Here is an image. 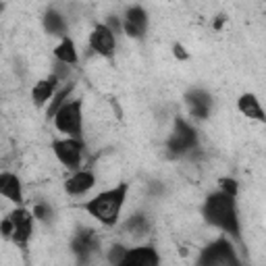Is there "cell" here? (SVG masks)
I'll return each instance as SVG.
<instances>
[{
  "label": "cell",
  "mask_w": 266,
  "mask_h": 266,
  "mask_svg": "<svg viewBox=\"0 0 266 266\" xmlns=\"http://www.w3.org/2000/svg\"><path fill=\"white\" fill-rule=\"evenodd\" d=\"M204 218L210 225L225 229L231 235H239V220H237V210H235V200L233 195H227L225 191L212 193L206 204H204Z\"/></svg>",
  "instance_id": "obj_1"
},
{
  "label": "cell",
  "mask_w": 266,
  "mask_h": 266,
  "mask_svg": "<svg viewBox=\"0 0 266 266\" xmlns=\"http://www.w3.org/2000/svg\"><path fill=\"white\" fill-rule=\"evenodd\" d=\"M125 197H127V183H121L119 187L108 189V191L96 195L94 200H90V202L85 204V210L94 218H98L102 225L113 227L117 223L123 204H125Z\"/></svg>",
  "instance_id": "obj_2"
},
{
  "label": "cell",
  "mask_w": 266,
  "mask_h": 266,
  "mask_svg": "<svg viewBox=\"0 0 266 266\" xmlns=\"http://www.w3.org/2000/svg\"><path fill=\"white\" fill-rule=\"evenodd\" d=\"M197 266H241V262L237 260L231 243L225 239H218L206 250H202V254L197 258Z\"/></svg>",
  "instance_id": "obj_3"
},
{
  "label": "cell",
  "mask_w": 266,
  "mask_h": 266,
  "mask_svg": "<svg viewBox=\"0 0 266 266\" xmlns=\"http://www.w3.org/2000/svg\"><path fill=\"white\" fill-rule=\"evenodd\" d=\"M54 125L58 131L69 133L75 140L81 136V100L66 102L54 117Z\"/></svg>",
  "instance_id": "obj_4"
},
{
  "label": "cell",
  "mask_w": 266,
  "mask_h": 266,
  "mask_svg": "<svg viewBox=\"0 0 266 266\" xmlns=\"http://www.w3.org/2000/svg\"><path fill=\"white\" fill-rule=\"evenodd\" d=\"M52 150L56 154V158L66 167V169H77L81 162V152H83V144L75 138L71 140H58L52 142Z\"/></svg>",
  "instance_id": "obj_5"
},
{
  "label": "cell",
  "mask_w": 266,
  "mask_h": 266,
  "mask_svg": "<svg viewBox=\"0 0 266 266\" xmlns=\"http://www.w3.org/2000/svg\"><path fill=\"white\" fill-rule=\"evenodd\" d=\"M195 144H197L195 131H193L183 119H177V123H175V133H173L171 140H169V150H171L173 154H183V152L191 150Z\"/></svg>",
  "instance_id": "obj_6"
},
{
  "label": "cell",
  "mask_w": 266,
  "mask_h": 266,
  "mask_svg": "<svg viewBox=\"0 0 266 266\" xmlns=\"http://www.w3.org/2000/svg\"><path fill=\"white\" fill-rule=\"evenodd\" d=\"M90 46L102 54V56H113L115 52V34L106 25H96L90 36Z\"/></svg>",
  "instance_id": "obj_7"
},
{
  "label": "cell",
  "mask_w": 266,
  "mask_h": 266,
  "mask_svg": "<svg viewBox=\"0 0 266 266\" xmlns=\"http://www.w3.org/2000/svg\"><path fill=\"white\" fill-rule=\"evenodd\" d=\"M9 218L13 220V225H15V233H13L15 243H19V246H25L27 239L31 237V214L27 210H23V208H19Z\"/></svg>",
  "instance_id": "obj_8"
},
{
  "label": "cell",
  "mask_w": 266,
  "mask_h": 266,
  "mask_svg": "<svg viewBox=\"0 0 266 266\" xmlns=\"http://www.w3.org/2000/svg\"><path fill=\"white\" fill-rule=\"evenodd\" d=\"M119 266H158V254L154 248H136V250H129L125 260Z\"/></svg>",
  "instance_id": "obj_9"
},
{
  "label": "cell",
  "mask_w": 266,
  "mask_h": 266,
  "mask_svg": "<svg viewBox=\"0 0 266 266\" xmlns=\"http://www.w3.org/2000/svg\"><path fill=\"white\" fill-rule=\"evenodd\" d=\"M98 237H96V233L94 231H81L75 239H73V252L81 258V260H87V256L90 254H94L96 250H98Z\"/></svg>",
  "instance_id": "obj_10"
},
{
  "label": "cell",
  "mask_w": 266,
  "mask_h": 266,
  "mask_svg": "<svg viewBox=\"0 0 266 266\" xmlns=\"http://www.w3.org/2000/svg\"><path fill=\"white\" fill-rule=\"evenodd\" d=\"M94 183H96L94 175H92V173H87V171H81V173L73 175L71 179L64 183V187H66V191L73 193V195H81V193H85L87 189H92Z\"/></svg>",
  "instance_id": "obj_11"
},
{
  "label": "cell",
  "mask_w": 266,
  "mask_h": 266,
  "mask_svg": "<svg viewBox=\"0 0 266 266\" xmlns=\"http://www.w3.org/2000/svg\"><path fill=\"white\" fill-rule=\"evenodd\" d=\"M0 193H3L5 197H9L11 202H21L23 200V195H21V183L15 175L11 173H3L0 175Z\"/></svg>",
  "instance_id": "obj_12"
},
{
  "label": "cell",
  "mask_w": 266,
  "mask_h": 266,
  "mask_svg": "<svg viewBox=\"0 0 266 266\" xmlns=\"http://www.w3.org/2000/svg\"><path fill=\"white\" fill-rule=\"evenodd\" d=\"M239 110L246 117H250V119H256V121H266V115H264V110H262V106H260V102H258V98L254 96V94H243L241 98H239Z\"/></svg>",
  "instance_id": "obj_13"
},
{
  "label": "cell",
  "mask_w": 266,
  "mask_h": 266,
  "mask_svg": "<svg viewBox=\"0 0 266 266\" xmlns=\"http://www.w3.org/2000/svg\"><path fill=\"white\" fill-rule=\"evenodd\" d=\"M56 81H58V77H56V75H52L50 79H42V81H40V83L34 87L31 96H34L36 104H44L46 100L54 98L52 94H54V90H56Z\"/></svg>",
  "instance_id": "obj_14"
},
{
  "label": "cell",
  "mask_w": 266,
  "mask_h": 266,
  "mask_svg": "<svg viewBox=\"0 0 266 266\" xmlns=\"http://www.w3.org/2000/svg\"><path fill=\"white\" fill-rule=\"evenodd\" d=\"M54 54H56V58H58L62 64H75V62H77L75 44H73L69 38H64V40L58 44L56 50H54Z\"/></svg>",
  "instance_id": "obj_15"
},
{
  "label": "cell",
  "mask_w": 266,
  "mask_h": 266,
  "mask_svg": "<svg viewBox=\"0 0 266 266\" xmlns=\"http://www.w3.org/2000/svg\"><path fill=\"white\" fill-rule=\"evenodd\" d=\"M44 25H46V29L52 34V36H62L64 29H66V23H64V19L54 13V11H48L46 17H44Z\"/></svg>",
  "instance_id": "obj_16"
},
{
  "label": "cell",
  "mask_w": 266,
  "mask_h": 266,
  "mask_svg": "<svg viewBox=\"0 0 266 266\" xmlns=\"http://www.w3.org/2000/svg\"><path fill=\"white\" fill-rule=\"evenodd\" d=\"M71 92H73V83H69L66 87H62L60 92H56V94H54V98H52V102H50V106H48V110H46L48 119H50V117H52V119L56 117V113H58V110H60L64 104H66L64 100L69 98V94H71Z\"/></svg>",
  "instance_id": "obj_17"
},
{
  "label": "cell",
  "mask_w": 266,
  "mask_h": 266,
  "mask_svg": "<svg viewBox=\"0 0 266 266\" xmlns=\"http://www.w3.org/2000/svg\"><path fill=\"white\" fill-rule=\"evenodd\" d=\"M125 229L131 233V235H146L148 229H150V223H148V218L144 214H136V216H131L127 220V225Z\"/></svg>",
  "instance_id": "obj_18"
},
{
  "label": "cell",
  "mask_w": 266,
  "mask_h": 266,
  "mask_svg": "<svg viewBox=\"0 0 266 266\" xmlns=\"http://www.w3.org/2000/svg\"><path fill=\"white\" fill-rule=\"evenodd\" d=\"M127 21L129 23H133L138 29H146V25H148V19H146V13H144V9H140V7H133V9H129L127 11Z\"/></svg>",
  "instance_id": "obj_19"
},
{
  "label": "cell",
  "mask_w": 266,
  "mask_h": 266,
  "mask_svg": "<svg viewBox=\"0 0 266 266\" xmlns=\"http://www.w3.org/2000/svg\"><path fill=\"white\" fill-rule=\"evenodd\" d=\"M127 252H129V250H125L123 246H113V248H110V252H108V262L113 264V266H119V264L125 260Z\"/></svg>",
  "instance_id": "obj_20"
},
{
  "label": "cell",
  "mask_w": 266,
  "mask_h": 266,
  "mask_svg": "<svg viewBox=\"0 0 266 266\" xmlns=\"http://www.w3.org/2000/svg\"><path fill=\"white\" fill-rule=\"evenodd\" d=\"M187 102H189L191 106H210V98H208V94L200 92V90L187 94Z\"/></svg>",
  "instance_id": "obj_21"
},
{
  "label": "cell",
  "mask_w": 266,
  "mask_h": 266,
  "mask_svg": "<svg viewBox=\"0 0 266 266\" xmlns=\"http://www.w3.org/2000/svg\"><path fill=\"white\" fill-rule=\"evenodd\" d=\"M220 189H223L227 195H233L237 193V181L235 179H220Z\"/></svg>",
  "instance_id": "obj_22"
},
{
  "label": "cell",
  "mask_w": 266,
  "mask_h": 266,
  "mask_svg": "<svg viewBox=\"0 0 266 266\" xmlns=\"http://www.w3.org/2000/svg\"><path fill=\"white\" fill-rule=\"evenodd\" d=\"M34 216L40 218V220H46V218L50 216V208H48L46 204H36V208H34Z\"/></svg>",
  "instance_id": "obj_23"
},
{
  "label": "cell",
  "mask_w": 266,
  "mask_h": 266,
  "mask_svg": "<svg viewBox=\"0 0 266 266\" xmlns=\"http://www.w3.org/2000/svg\"><path fill=\"white\" fill-rule=\"evenodd\" d=\"M125 31H127V36H129V38H142V34H144L142 29H138L133 23H129V21L125 23Z\"/></svg>",
  "instance_id": "obj_24"
},
{
  "label": "cell",
  "mask_w": 266,
  "mask_h": 266,
  "mask_svg": "<svg viewBox=\"0 0 266 266\" xmlns=\"http://www.w3.org/2000/svg\"><path fill=\"white\" fill-rule=\"evenodd\" d=\"M191 115L197 119H206L208 117V106H191Z\"/></svg>",
  "instance_id": "obj_25"
},
{
  "label": "cell",
  "mask_w": 266,
  "mask_h": 266,
  "mask_svg": "<svg viewBox=\"0 0 266 266\" xmlns=\"http://www.w3.org/2000/svg\"><path fill=\"white\" fill-rule=\"evenodd\" d=\"M13 233H15L13 220H11V218H5V220H3V235H5V237H11Z\"/></svg>",
  "instance_id": "obj_26"
},
{
  "label": "cell",
  "mask_w": 266,
  "mask_h": 266,
  "mask_svg": "<svg viewBox=\"0 0 266 266\" xmlns=\"http://www.w3.org/2000/svg\"><path fill=\"white\" fill-rule=\"evenodd\" d=\"M173 50H175V56L179 58V60H185V58H187V52H185V48L181 46V44H175Z\"/></svg>",
  "instance_id": "obj_27"
}]
</instances>
